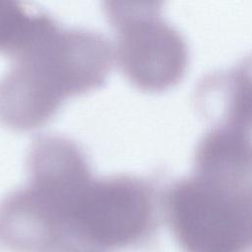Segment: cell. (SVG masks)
Segmentation results:
<instances>
[{
	"mask_svg": "<svg viewBox=\"0 0 252 252\" xmlns=\"http://www.w3.org/2000/svg\"><path fill=\"white\" fill-rule=\"evenodd\" d=\"M112 60L101 34L58 27L16 58L0 80V122L16 130L41 126L65 98L102 85Z\"/></svg>",
	"mask_w": 252,
	"mask_h": 252,
	"instance_id": "obj_1",
	"label": "cell"
},
{
	"mask_svg": "<svg viewBox=\"0 0 252 252\" xmlns=\"http://www.w3.org/2000/svg\"><path fill=\"white\" fill-rule=\"evenodd\" d=\"M153 197L150 185L133 175L93 178L65 211L68 251L113 250L137 243L152 225Z\"/></svg>",
	"mask_w": 252,
	"mask_h": 252,
	"instance_id": "obj_2",
	"label": "cell"
},
{
	"mask_svg": "<svg viewBox=\"0 0 252 252\" xmlns=\"http://www.w3.org/2000/svg\"><path fill=\"white\" fill-rule=\"evenodd\" d=\"M171 226L188 252H243L252 245V195L205 176L167 196Z\"/></svg>",
	"mask_w": 252,
	"mask_h": 252,
	"instance_id": "obj_3",
	"label": "cell"
},
{
	"mask_svg": "<svg viewBox=\"0 0 252 252\" xmlns=\"http://www.w3.org/2000/svg\"><path fill=\"white\" fill-rule=\"evenodd\" d=\"M103 9L116 32L113 59L124 75L145 90L170 85L184 63L183 45L154 4L109 1Z\"/></svg>",
	"mask_w": 252,
	"mask_h": 252,
	"instance_id": "obj_4",
	"label": "cell"
},
{
	"mask_svg": "<svg viewBox=\"0 0 252 252\" xmlns=\"http://www.w3.org/2000/svg\"><path fill=\"white\" fill-rule=\"evenodd\" d=\"M58 25L41 12H32L19 3L0 1V52L22 56L39 43Z\"/></svg>",
	"mask_w": 252,
	"mask_h": 252,
	"instance_id": "obj_5",
	"label": "cell"
}]
</instances>
